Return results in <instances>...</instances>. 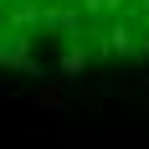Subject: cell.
<instances>
[{"mask_svg":"<svg viewBox=\"0 0 149 149\" xmlns=\"http://www.w3.org/2000/svg\"><path fill=\"white\" fill-rule=\"evenodd\" d=\"M149 62V0H0V67L72 77Z\"/></svg>","mask_w":149,"mask_h":149,"instance_id":"cell-1","label":"cell"}]
</instances>
